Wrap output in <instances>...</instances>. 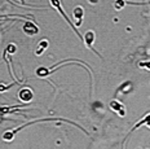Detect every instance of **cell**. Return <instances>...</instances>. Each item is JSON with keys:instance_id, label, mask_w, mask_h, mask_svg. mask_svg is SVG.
I'll return each mask as SVG.
<instances>
[{"instance_id": "5b68a950", "label": "cell", "mask_w": 150, "mask_h": 149, "mask_svg": "<svg viewBox=\"0 0 150 149\" xmlns=\"http://www.w3.org/2000/svg\"><path fill=\"white\" fill-rule=\"evenodd\" d=\"M84 42H86L87 47L92 49L95 53H97V51H95V49L92 48V44H93V42H95V33H93L92 30H89V31H87L84 34ZM97 56H98V53H97Z\"/></svg>"}, {"instance_id": "9c48e42d", "label": "cell", "mask_w": 150, "mask_h": 149, "mask_svg": "<svg viewBox=\"0 0 150 149\" xmlns=\"http://www.w3.org/2000/svg\"><path fill=\"white\" fill-rule=\"evenodd\" d=\"M126 4H127V0H117V1L114 3V8L117 9V11H120Z\"/></svg>"}, {"instance_id": "4fadbf2b", "label": "cell", "mask_w": 150, "mask_h": 149, "mask_svg": "<svg viewBox=\"0 0 150 149\" xmlns=\"http://www.w3.org/2000/svg\"><path fill=\"white\" fill-rule=\"evenodd\" d=\"M88 1L91 3V4H97V1H98V0H88Z\"/></svg>"}, {"instance_id": "30bf717a", "label": "cell", "mask_w": 150, "mask_h": 149, "mask_svg": "<svg viewBox=\"0 0 150 149\" xmlns=\"http://www.w3.org/2000/svg\"><path fill=\"white\" fill-rule=\"evenodd\" d=\"M17 51V47H16V44L14 43H11V44H8V47H7V49H5V52L7 53H14V52Z\"/></svg>"}, {"instance_id": "ba28073f", "label": "cell", "mask_w": 150, "mask_h": 149, "mask_svg": "<svg viewBox=\"0 0 150 149\" xmlns=\"http://www.w3.org/2000/svg\"><path fill=\"white\" fill-rule=\"evenodd\" d=\"M49 73H51V70L45 69V67H39V69L36 70V75L40 77V78H44V77H48Z\"/></svg>"}, {"instance_id": "8992f818", "label": "cell", "mask_w": 150, "mask_h": 149, "mask_svg": "<svg viewBox=\"0 0 150 149\" xmlns=\"http://www.w3.org/2000/svg\"><path fill=\"white\" fill-rule=\"evenodd\" d=\"M73 13H74V17L76 18V26H80L82 25V18L84 16V9L82 7H76L74 8Z\"/></svg>"}, {"instance_id": "8fae6325", "label": "cell", "mask_w": 150, "mask_h": 149, "mask_svg": "<svg viewBox=\"0 0 150 149\" xmlns=\"http://www.w3.org/2000/svg\"><path fill=\"white\" fill-rule=\"evenodd\" d=\"M139 66L142 67V69L150 70V61H141V62H139Z\"/></svg>"}, {"instance_id": "7a4b0ae2", "label": "cell", "mask_w": 150, "mask_h": 149, "mask_svg": "<svg viewBox=\"0 0 150 149\" xmlns=\"http://www.w3.org/2000/svg\"><path fill=\"white\" fill-rule=\"evenodd\" d=\"M22 30H23V33L26 34V35H36V34L39 33V29H38L36 25L33 23V22H29V21L23 23Z\"/></svg>"}, {"instance_id": "6da1fadb", "label": "cell", "mask_w": 150, "mask_h": 149, "mask_svg": "<svg viewBox=\"0 0 150 149\" xmlns=\"http://www.w3.org/2000/svg\"><path fill=\"white\" fill-rule=\"evenodd\" d=\"M49 1H51L52 7H54L56 9H57V11L61 13V16L64 17L65 20H66V22H67L69 25H70V27H71V29H73L74 31H75V34H76V35L79 36V38H82V35H80L79 31H78V30H76V27H75V26H74V23L71 22L70 20H69V17L66 16V13H65V11H64V9H62V7H61V1H60V0H49Z\"/></svg>"}, {"instance_id": "277c9868", "label": "cell", "mask_w": 150, "mask_h": 149, "mask_svg": "<svg viewBox=\"0 0 150 149\" xmlns=\"http://www.w3.org/2000/svg\"><path fill=\"white\" fill-rule=\"evenodd\" d=\"M110 108L114 111H117L118 114H119L120 117H124L126 116V108H124V105L122 104V102H119L118 100H112L110 101Z\"/></svg>"}, {"instance_id": "3957f363", "label": "cell", "mask_w": 150, "mask_h": 149, "mask_svg": "<svg viewBox=\"0 0 150 149\" xmlns=\"http://www.w3.org/2000/svg\"><path fill=\"white\" fill-rule=\"evenodd\" d=\"M18 97H20V100L23 101V102H30L34 97V94L30 88H22L20 92H18Z\"/></svg>"}, {"instance_id": "52a82bcc", "label": "cell", "mask_w": 150, "mask_h": 149, "mask_svg": "<svg viewBox=\"0 0 150 149\" xmlns=\"http://www.w3.org/2000/svg\"><path fill=\"white\" fill-rule=\"evenodd\" d=\"M48 40L44 39V40H40L39 42V44H38V48H36V51H35V55L36 56H40V55H43V52L45 51L47 48H48Z\"/></svg>"}, {"instance_id": "7c38bea8", "label": "cell", "mask_w": 150, "mask_h": 149, "mask_svg": "<svg viewBox=\"0 0 150 149\" xmlns=\"http://www.w3.org/2000/svg\"><path fill=\"white\" fill-rule=\"evenodd\" d=\"M13 84H16V82L14 83H12V84H9V86H1V84H0V91H7V89H9V87H12V86H13Z\"/></svg>"}]
</instances>
